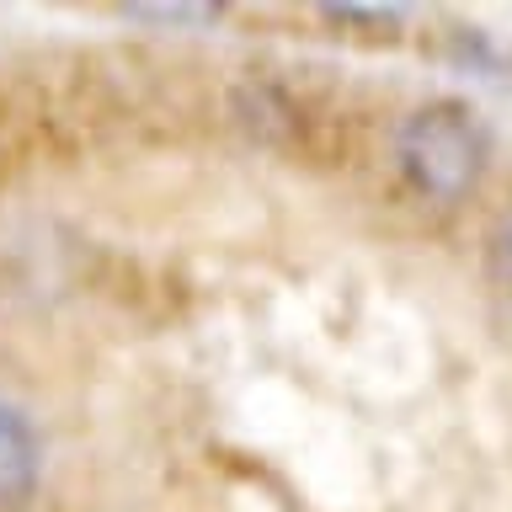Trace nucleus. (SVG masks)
Returning <instances> with one entry per match:
<instances>
[{
  "instance_id": "3",
  "label": "nucleus",
  "mask_w": 512,
  "mask_h": 512,
  "mask_svg": "<svg viewBox=\"0 0 512 512\" xmlns=\"http://www.w3.org/2000/svg\"><path fill=\"white\" fill-rule=\"evenodd\" d=\"M486 262H491V278L502 283V288H512V208L491 224V235H486Z\"/></svg>"
},
{
  "instance_id": "2",
  "label": "nucleus",
  "mask_w": 512,
  "mask_h": 512,
  "mask_svg": "<svg viewBox=\"0 0 512 512\" xmlns=\"http://www.w3.org/2000/svg\"><path fill=\"white\" fill-rule=\"evenodd\" d=\"M43 475V438L16 406H0V507H22Z\"/></svg>"
},
{
  "instance_id": "1",
  "label": "nucleus",
  "mask_w": 512,
  "mask_h": 512,
  "mask_svg": "<svg viewBox=\"0 0 512 512\" xmlns=\"http://www.w3.org/2000/svg\"><path fill=\"white\" fill-rule=\"evenodd\" d=\"M395 160L416 192L459 203L464 192H475L480 171H486V139L459 102H427L400 123Z\"/></svg>"
}]
</instances>
